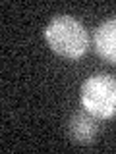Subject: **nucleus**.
Returning <instances> with one entry per match:
<instances>
[{
	"mask_svg": "<svg viewBox=\"0 0 116 154\" xmlns=\"http://www.w3.org/2000/svg\"><path fill=\"white\" fill-rule=\"evenodd\" d=\"M45 37L54 52L77 60L89 48V37L85 27L72 16H58L45 29Z\"/></svg>",
	"mask_w": 116,
	"mask_h": 154,
	"instance_id": "f257e3e1",
	"label": "nucleus"
},
{
	"mask_svg": "<svg viewBox=\"0 0 116 154\" xmlns=\"http://www.w3.org/2000/svg\"><path fill=\"white\" fill-rule=\"evenodd\" d=\"M81 106L97 119L116 116V79L106 73H95L81 85Z\"/></svg>",
	"mask_w": 116,
	"mask_h": 154,
	"instance_id": "f03ea898",
	"label": "nucleus"
},
{
	"mask_svg": "<svg viewBox=\"0 0 116 154\" xmlns=\"http://www.w3.org/2000/svg\"><path fill=\"white\" fill-rule=\"evenodd\" d=\"M99 125H97V118L91 116L89 112H76L68 119L66 133L68 139L76 144H91L97 137Z\"/></svg>",
	"mask_w": 116,
	"mask_h": 154,
	"instance_id": "7ed1b4c3",
	"label": "nucleus"
},
{
	"mask_svg": "<svg viewBox=\"0 0 116 154\" xmlns=\"http://www.w3.org/2000/svg\"><path fill=\"white\" fill-rule=\"evenodd\" d=\"M93 46L103 60L116 64V17L101 23L93 33Z\"/></svg>",
	"mask_w": 116,
	"mask_h": 154,
	"instance_id": "20e7f679",
	"label": "nucleus"
}]
</instances>
